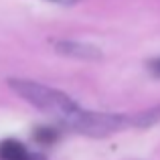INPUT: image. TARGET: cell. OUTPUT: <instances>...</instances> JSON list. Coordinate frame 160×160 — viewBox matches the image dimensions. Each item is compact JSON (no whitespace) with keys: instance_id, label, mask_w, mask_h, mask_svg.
<instances>
[{"instance_id":"3957f363","label":"cell","mask_w":160,"mask_h":160,"mask_svg":"<svg viewBox=\"0 0 160 160\" xmlns=\"http://www.w3.org/2000/svg\"><path fill=\"white\" fill-rule=\"evenodd\" d=\"M0 160H47L41 152H28L22 142L8 138L0 142Z\"/></svg>"},{"instance_id":"277c9868","label":"cell","mask_w":160,"mask_h":160,"mask_svg":"<svg viewBox=\"0 0 160 160\" xmlns=\"http://www.w3.org/2000/svg\"><path fill=\"white\" fill-rule=\"evenodd\" d=\"M32 140L41 146H53L59 140V130L51 128V126H39L32 132Z\"/></svg>"},{"instance_id":"7a4b0ae2","label":"cell","mask_w":160,"mask_h":160,"mask_svg":"<svg viewBox=\"0 0 160 160\" xmlns=\"http://www.w3.org/2000/svg\"><path fill=\"white\" fill-rule=\"evenodd\" d=\"M55 51L59 55H67V57L75 59H85V61H98L103 55L95 45L87 43H77V41H57L55 43Z\"/></svg>"},{"instance_id":"5b68a950","label":"cell","mask_w":160,"mask_h":160,"mask_svg":"<svg viewBox=\"0 0 160 160\" xmlns=\"http://www.w3.org/2000/svg\"><path fill=\"white\" fill-rule=\"evenodd\" d=\"M148 69H150V73H152L154 77L160 79V57L152 59V61H148Z\"/></svg>"},{"instance_id":"8992f818","label":"cell","mask_w":160,"mask_h":160,"mask_svg":"<svg viewBox=\"0 0 160 160\" xmlns=\"http://www.w3.org/2000/svg\"><path fill=\"white\" fill-rule=\"evenodd\" d=\"M51 2H57V4H65V6H71V4H77L79 0H51Z\"/></svg>"},{"instance_id":"6da1fadb","label":"cell","mask_w":160,"mask_h":160,"mask_svg":"<svg viewBox=\"0 0 160 160\" xmlns=\"http://www.w3.org/2000/svg\"><path fill=\"white\" fill-rule=\"evenodd\" d=\"M8 87L31 106L49 113L63 128H69L77 134H85L91 138H106L113 132L134 128V113L91 112V109L81 108L71 95L55 87L43 85L39 81H32V79L10 77Z\"/></svg>"}]
</instances>
